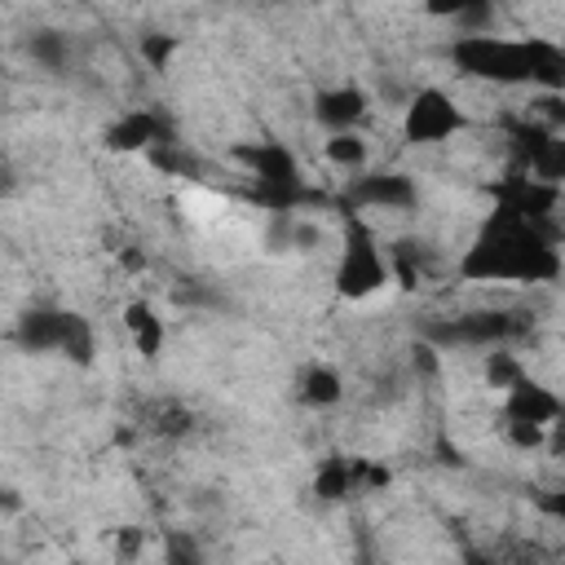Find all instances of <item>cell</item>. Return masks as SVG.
<instances>
[{
  "label": "cell",
  "instance_id": "obj_1",
  "mask_svg": "<svg viewBox=\"0 0 565 565\" xmlns=\"http://www.w3.org/2000/svg\"><path fill=\"white\" fill-rule=\"evenodd\" d=\"M459 274L468 282H547L561 274V256L530 225L525 212L503 207L486 221L477 243L463 252Z\"/></svg>",
  "mask_w": 565,
  "mask_h": 565
},
{
  "label": "cell",
  "instance_id": "obj_5",
  "mask_svg": "<svg viewBox=\"0 0 565 565\" xmlns=\"http://www.w3.org/2000/svg\"><path fill=\"white\" fill-rule=\"evenodd\" d=\"M238 154V163H247L252 172H256V181L260 185H269V190H296V181H300V168H296V154L282 146V141H260V146H238L234 150Z\"/></svg>",
  "mask_w": 565,
  "mask_h": 565
},
{
  "label": "cell",
  "instance_id": "obj_11",
  "mask_svg": "<svg viewBox=\"0 0 565 565\" xmlns=\"http://www.w3.org/2000/svg\"><path fill=\"white\" fill-rule=\"evenodd\" d=\"M358 203H380V207H411L415 203V185L406 177H362L353 190Z\"/></svg>",
  "mask_w": 565,
  "mask_h": 565
},
{
  "label": "cell",
  "instance_id": "obj_3",
  "mask_svg": "<svg viewBox=\"0 0 565 565\" xmlns=\"http://www.w3.org/2000/svg\"><path fill=\"white\" fill-rule=\"evenodd\" d=\"M463 128H468V119H463L459 102H455L446 88H437V84L419 88V93L406 102L402 137H406L411 146H437V141H450V137L463 132Z\"/></svg>",
  "mask_w": 565,
  "mask_h": 565
},
{
  "label": "cell",
  "instance_id": "obj_6",
  "mask_svg": "<svg viewBox=\"0 0 565 565\" xmlns=\"http://www.w3.org/2000/svg\"><path fill=\"white\" fill-rule=\"evenodd\" d=\"M508 397H503V415L512 419V424H552V419H561V397L552 393V388H543L539 380H530V375H521L512 388H503Z\"/></svg>",
  "mask_w": 565,
  "mask_h": 565
},
{
  "label": "cell",
  "instance_id": "obj_21",
  "mask_svg": "<svg viewBox=\"0 0 565 565\" xmlns=\"http://www.w3.org/2000/svg\"><path fill=\"white\" fill-rule=\"evenodd\" d=\"M477 0H424V13L428 18H463Z\"/></svg>",
  "mask_w": 565,
  "mask_h": 565
},
{
  "label": "cell",
  "instance_id": "obj_12",
  "mask_svg": "<svg viewBox=\"0 0 565 565\" xmlns=\"http://www.w3.org/2000/svg\"><path fill=\"white\" fill-rule=\"evenodd\" d=\"M300 397H305L309 406H335V402L344 397L340 371H331V366H309L305 380H300Z\"/></svg>",
  "mask_w": 565,
  "mask_h": 565
},
{
  "label": "cell",
  "instance_id": "obj_15",
  "mask_svg": "<svg viewBox=\"0 0 565 565\" xmlns=\"http://www.w3.org/2000/svg\"><path fill=\"white\" fill-rule=\"evenodd\" d=\"M26 49L44 71H62V62H66V35L62 31H35Z\"/></svg>",
  "mask_w": 565,
  "mask_h": 565
},
{
  "label": "cell",
  "instance_id": "obj_16",
  "mask_svg": "<svg viewBox=\"0 0 565 565\" xmlns=\"http://www.w3.org/2000/svg\"><path fill=\"white\" fill-rule=\"evenodd\" d=\"M534 172L547 181H565V137H547L543 150L534 154Z\"/></svg>",
  "mask_w": 565,
  "mask_h": 565
},
{
  "label": "cell",
  "instance_id": "obj_4",
  "mask_svg": "<svg viewBox=\"0 0 565 565\" xmlns=\"http://www.w3.org/2000/svg\"><path fill=\"white\" fill-rule=\"evenodd\" d=\"M384 282H388V265H384L380 247L371 243L366 230H349L344 256H340V265H335V291H340L344 300H366V296H375Z\"/></svg>",
  "mask_w": 565,
  "mask_h": 565
},
{
  "label": "cell",
  "instance_id": "obj_13",
  "mask_svg": "<svg viewBox=\"0 0 565 565\" xmlns=\"http://www.w3.org/2000/svg\"><path fill=\"white\" fill-rule=\"evenodd\" d=\"M327 159H331L335 168H362V163H366V141H362L353 128L331 132V137H327Z\"/></svg>",
  "mask_w": 565,
  "mask_h": 565
},
{
  "label": "cell",
  "instance_id": "obj_9",
  "mask_svg": "<svg viewBox=\"0 0 565 565\" xmlns=\"http://www.w3.org/2000/svg\"><path fill=\"white\" fill-rule=\"evenodd\" d=\"M154 141H159V119L150 110H128L106 128V150H115V154H132Z\"/></svg>",
  "mask_w": 565,
  "mask_h": 565
},
{
  "label": "cell",
  "instance_id": "obj_23",
  "mask_svg": "<svg viewBox=\"0 0 565 565\" xmlns=\"http://www.w3.org/2000/svg\"><path fill=\"white\" fill-rule=\"evenodd\" d=\"M415 371L419 375H433L437 371V349L433 344H415Z\"/></svg>",
  "mask_w": 565,
  "mask_h": 565
},
{
  "label": "cell",
  "instance_id": "obj_10",
  "mask_svg": "<svg viewBox=\"0 0 565 565\" xmlns=\"http://www.w3.org/2000/svg\"><path fill=\"white\" fill-rule=\"evenodd\" d=\"M124 327H128V340L141 358H159L163 349V318L154 313L150 300H128L124 305Z\"/></svg>",
  "mask_w": 565,
  "mask_h": 565
},
{
  "label": "cell",
  "instance_id": "obj_19",
  "mask_svg": "<svg viewBox=\"0 0 565 565\" xmlns=\"http://www.w3.org/2000/svg\"><path fill=\"white\" fill-rule=\"evenodd\" d=\"M177 53V35H163V31H154V35H141V57L154 66V71H168V57Z\"/></svg>",
  "mask_w": 565,
  "mask_h": 565
},
{
  "label": "cell",
  "instance_id": "obj_2",
  "mask_svg": "<svg viewBox=\"0 0 565 565\" xmlns=\"http://www.w3.org/2000/svg\"><path fill=\"white\" fill-rule=\"evenodd\" d=\"M534 57L539 40H499V35H463L455 44V62L468 75L494 79V84H534Z\"/></svg>",
  "mask_w": 565,
  "mask_h": 565
},
{
  "label": "cell",
  "instance_id": "obj_18",
  "mask_svg": "<svg viewBox=\"0 0 565 565\" xmlns=\"http://www.w3.org/2000/svg\"><path fill=\"white\" fill-rule=\"evenodd\" d=\"M486 380H490V388H512L516 380H521V366H516V358L512 353H490L486 358Z\"/></svg>",
  "mask_w": 565,
  "mask_h": 565
},
{
  "label": "cell",
  "instance_id": "obj_14",
  "mask_svg": "<svg viewBox=\"0 0 565 565\" xmlns=\"http://www.w3.org/2000/svg\"><path fill=\"white\" fill-rule=\"evenodd\" d=\"M530 110H534V119L543 124V132L556 137V132L565 128V88H543Z\"/></svg>",
  "mask_w": 565,
  "mask_h": 565
},
{
  "label": "cell",
  "instance_id": "obj_17",
  "mask_svg": "<svg viewBox=\"0 0 565 565\" xmlns=\"http://www.w3.org/2000/svg\"><path fill=\"white\" fill-rule=\"evenodd\" d=\"M62 353L75 358V362H88V358H93V331H88V322H84L79 313H71V331H66V340H62Z\"/></svg>",
  "mask_w": 565,
  "mask_h": 565
},
{
  "label": "cell",
  "instance_id": "obj_20",
  "mask_svg": "<svg viewBox=\"0 0 565 565\" xmlns=\"http://www.w3.org/2000/svg\"><path fill=\"white\" fill-rule=\"evenodd\" d=\"M344 490H349V468L335 459V463H327V468L318 472V494H322V499H340Z\"/></svg>",
  "mask_w": 565,
  "mask_h": 565
},
{
  "label": "cell",
  "instance_id": "obj_8",
  "mask_svg": "<svg viewBox=\"0 0 565 565\" xmlns=\"http://www.w3.org/2000/svg\"><path fill=\"white\" fill-rule=\"evenodd\" d=\"M66 331H71V313H57V309H31V313L18 322L13 340H18L26 353H49V349H62Z\"/></svg>",
  "mask_w": 565,
  "mask_h": 565
},
{
  "label": "cell",
  "instance_id": "obj_22",
  "mask_svg": "<svg viewBox=\"0 0 565 565\" xmlns=\"http://www.w3.org/2000/svg\"><path fill=\"white\" fill-rule=\"evenodd\" d=\"M508 437L516 446H543V424H512L508 419Z\"/></svg>",
  "mask_w": 565,
  "mask_h": 565
},
{
  "label": "cell",
  "instance_id": "obj_7",
  "mask_svg": "<svg viewBox=\"0 0 565 565\" xmlns=\"http://www.w3.org/2000/svg\"><path fill=\"white\" fill-rule=\"evenodd\" d=\"M313 115H318V124H322V128L344 132V128H353V124L366 115V93H362L358 84L322 88V93L313 97Z\"/></svg>",
  "mask_w": 565,
  "mask_h": 565
}]
</instances>
